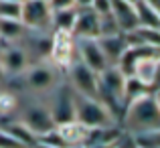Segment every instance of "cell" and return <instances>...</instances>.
Returning <instances> with one entry per match:
<instances>
[{"instance_id": "obj_1", "label": "cell", "mask_w": 160, "mask_h": 148, "mask_svg": "<svg viewBox=\"0 0 160 148\" xmlns=\"http://www.w3.org/2000/svg\"><path fill=\"white\" fill-rule=\"evenodd\" d=\"M158 124H160V105L156 94L148 91V94L126 104V126L134 134L158 130Z\"/></svg>"}, {"instance_id": "obj_2", "label": "cell", "mask_w": 160, "mask_h": 148, "mask_svg": "<svg viewBox=\"0 0 160 148\" xmlns=\"http://www.w3.org/2000/svg\"><path fill=\"white\" fill-rule=\"evenodd\" d=\"M73 110H75V120L85 128H108V126H113L112 110L98 98H87V95L75 94Z\"/></svg>"}, {"instance_id": "obj_3", "label": "cell", "mask_w": 160, "mask_h": 148, "mask_svg": "<svg viewBox=\"0 0 160 148\" xmlns=\"http://www.w3.org/2000/svg\"><path fill=\"white\" fill-rule=\"evenodd\" d=\"M67 71H69L71 85H73L75 94L99 100V79H98V73H95V71H91L89 67H85L79 59H75V61L67 67Z\"/></svg>"}, {"instance_id": "obj_4", "label": "cell", "mask_w": 160, "mask_h": 148, "mask_svg": "<svg viewBox=\"0 0 160 148\" xmlns=\"http://www.w3.org/2000/svg\"><path fill=\"white\" fill-rule=\"evenodd\" d=\"M20 23L27 31L51 28V10L47 6V0H24L20 6Z\"/></svg>"}, {"instance_id": "obj_5", "label": "cell", "mask_w": 160, "mask_h": 148, "mask_svg": "<svg viewBox=\"0 0 160 148\" xmlns=\"http://www.w3.org/2000/svg\"><path fill=\"white\" fill-rule=\"evenodd\" d=\"M49 57L55 65L59 67H69L75 61V37L73 33H65V31H55L51 37V51Z\"/></svg>"}, {"instance_id": "obj_6", "label": "cell", "mask_w": 160, "mask_h": 148, "mask_svg": "<svg viewBox=\"0 0 160 148\" xmlns=\"http://www.w3.org/2000/svg\"><path fill=\"white\" fill-rule=\"evenodd\" d=\"M75 53H77L79 61L95 73H102L109 65L95 39H75Z\"/></svg>"}, {"instance_id": "obj_7", "label": "cell", "mask_w": 160, "mask_h": 148, "mask_svg": "<svg viewBox=\"0 0 160 148\" xmlns=\"http://www.w3.org/2000/svg\"><path fill=\"white\" fill-rule=\"evenodd\" d=\"M0 65H2L4 75H18V73H24L31 67L27 51L12 43L0 47Z\"/></svg>"}, {"instance_id": "obj_8", "label": "cell", "mask_w": 160, "mask_h": 148, "mask_svg": "<svg viewBox=\"0 0 160 148\" xmlns=\"http://www.w3.org/2000/svg\"><path fill=\"white\" fill-rule=\"evenodd\" d=\"M99 79V95L106 94L112 101H122V91H124L126 73L118 65H108L102 73H98Z\"/></svg>"}, {"instance_id": "obj_9", "label": "cell", "mask_w": 160, "mask_h": 148, "mask_svg": "<svg viewBox=\"0 0 160 148\" xmlns=\"http://www.w3.org/2000/svg\"><path fill=\"white\" fill-rule=\"evenodd\" d=\"M24 79H27V85L35 91H47L51 89L57 81V73H55L51 63H39V65H32L24 71Z\"/></svg>"}, {"instance_id": "obj_10", "label": "cell", "mask_w": 160, "mask_h": 148, "mask_svg": "<svg viewBox=\"0 0 160 148\" xmlns=\"http://www.w3.org/2000/svg\"><path fill=\"white\" fill-rule=\"evenodd\" d=\"M20 122H22L37 138L55 128V122H53L51 114H49V108H45V105H32V108H28L27 112L22 114V120Z\"/></svg>"}, {"instance_id": "obj_11", "label": "cell", "mask_w": 160, "mask_h": 148, "mask_svg": "<svg viewBox=\"0 0 160 148\" xmlns=\"http://www.w3.org/2000/svg\"><path fill=\"white\" fill-rule=\"evenodd\" d=\"M73 37L75 39H98L99 37V16L91 8H77Z\"/></svg>"}, {"instance_id": "obj_12", "label": "cell", "mask_w": 160, "mask_h": 148, "mask_svg": "<svg viewBox=\"0 0 160 148\" xmlns=\"http://www.w3.org/2000/svg\"><path fill=\"white\" fill-rule=\"evenodd\" d=\"M73 95H75V91H59V94L53 98V104H51V108H49V114H51L55 126L75 120Z\"/></svg>"}, {"instance_id": "obj_13", "label": "cell", "mask_w": 160, "mask_h": 148, "mask_svg": "<svg viewBox=\"0 0 160 148\" xmlns=\"http://www.w3.org/2000/svg\"><path fill=\"white\" fill-rule=\"evenodd\" d=\"M112 18L116 20L122 35H126V33L134 31L138 27L136 8H134V4H128L124 0H112Z\"/></svg>"}, {"instance_id": "obj_14", "label": "cell", "mask_w": 160, "mask_h": 148, "mask_svg": "<svg viewBox=\"0 0 160 148\" xmlns=\"http://www.w3.org/2000/svg\"><path fill=\"white\" fill-rule=\"evenodd\" d=\"M158 61H160L158 53L156 55H148V57H142L140 61L134 63L130 75H134V77H136L140 83H144L146 87H152L154 83H156V77H158Z\"/></svg>"}, {"instance_id": "obj_15", "label": "cell", "mask_w": 160, "mask_h": 148, "mask_svg": "<svg viewBox=\"0 0 160 148\" xmlns=\"http://www.w3.org/2000/svg\"><path fill=\"white\" fill-rule=\"evenodd\" d=\"M55 130L59 132V136L65 140L67 146H85L87 142V134H89V128L81 126L77 120L65 122V124L55 126Z\"/></svg>"}, {"instance_id": "obj_16", "label": "cell", "mask_w": 160, "mask_h": 148, "mask_svg": "<svg viewBox=\"0 0 160 148\" xmlns=\"http://www.w3.org/2000/svg\"><path fill=\"white\" fill-rule=\"evenodd\" d=\"M99 45V49H102L103 57H106V61L109 65H118V61H120L122 53H124L126 49V39L124 35H112V37H99V39H95Z\"/></svg>"}, {"instance_id": "obj_17", "label": "cell", "mask_w": 160, "mask_h": 148, "mask_svg": "<svg viewBox=\"0 0 160 148\" xmlns=\"http://www.w3.org/2000/svg\"><path fill=\"white\" fill-rule=\"evenodd\" d=\"M136 8V18H138V27H148V28H158L160 27V12L158 8L150 6L148 2L140 0L138 4H134Z\"/></svg>"}, {"instance_id": "obj_18", "label": "cell", "mask_w": 160, "mask_h": 148, "mask_svg": "<svg viewBox=\"0 0 160 148\" xmlns=\"http://www.w3.org/2000/svg\"><path fill=\"white\" fill-rule=\"evenodd\" d=\"M27 33V28L22 27L20 20L14 18H0V41L4 43H16L20 41Z\"/></svg>"}, {"instance_id": "obj_19", "label": "cell", "mask_w": 160, "mask_h": 148, "mask_svg": "<svg viewBox=\"0 0 160 148\" xmlns=\"http://www.w3.org/2000/svg\"><path fill=\"white\" fill-rule=\"evenodd\" d=\"M75 16H77V8H67V10L51 12V28H53V31L73 33Z\"/></svg>"}, {"instance_id": "obj_20", "label": "cell", "mask_w": 160, "mask_h": 148, "mask_svg": "<svg viewBox=\"0 0 160 148\" xmlns=\"http://www.w3.org/2000/svg\"><path fill=\"white\" fill-rule=\"evenodd\" d=\"M150 87H146L144 83H140L134 75H126V81H124V91H122V101H132L136 98H140V95L148 94Z\"/></svg>"}, {"instance_id": "obj_21", "label": "cell", "mask_w": 160, "mask_h": 148, "mask_svg": "<svg viewBox=\"0 0 160 148\" xmlns=\"http://www.w3.org/2000/svg\"><path fill=\"white\" fill-rule=\"evenodd\" d=\"M4 130H6L8 134H12L18 142H22L27 148H32V146L37 144V136L22 124V122H14V124H10L8 128H4Z\"/></svg>"}, {"instance_id": "obj_22", "label": "cell", "mask_w": 160, "mask_h": 148, "mask_svg": "<svg viewBox=\"0 0 160 148\" xmlns=\"http://www.w3.org/2000/svg\"><path fill=\"white\" fill-rule=\"evenodd\" d=\"M20 6H22V4H14V2H4V0H0V18L20 20Z\"/></svg>"}, {"instance_id": "obj_23", "label": "cell", "mask_w": 160, "mask_h": 148, "mask_svg": "<svg viewBox=\"0 0 160 148\" xmlns=\"http://www.w3.org/2000/svg\"><path fill=\"white\" fill-rule=\"evenodd\" d=\"M16 108V100L14 95L6 94V91H0V116H6L8 112Z\"/></svg>"}, {"instance_id": "obj_24", "label": "cell", "mask_w": 160, "mask_h": 148, "mask_svg": "<svg viewBox=\"0 0 160 148\" xmlns=\"http://www.w3.org/2000/svg\"><path fill=\"white\" fill-rule=\"evenodd\" d=\"M0 148H27L22 142H18L12 134H8L6 130L0 128Z\"/></svg>"}, {"instance_id": "obj_25", "label": "cell", "mask_w": 160, "mask_h": 148, "mask_svg": "<svg viewBox=\"0 0 160 148\" xmlns=\"http://www.w3.org/2000/svg\"><path fill=\"white\" fill-rule=\"evenodd\" d=\"M89 8H91V10H93L98 16L112 14V0H93Z\"/></svg>"}, {"instance_id": "obj_26", "label": "cell", "mask_w": 160, "mask_h": 148, "mask_svg": "<svg viewBox=\"0 0 160 148\" xmlns=\"http://www.w3.org/2000/svg\"><path fill=\"white\" fill-rule=\"evenodd\" d=\"M47 6L51 12L67 10V8H75V0H47Z\"/></svg>"}, {"instance_id": "obj_27", "label": "cell", "mask_w": 160, "mask_h": 148, "mask_svg": "<svg viewBox=\"0 0 160 148\" xmlns=\"http://www.w3.org/2000/svg\"><path fill=\"white\" fill-rule=\"evenodd\" d=\"M93 0H75V8H89Z\"/></svg>"}, {"instance_id": "obj_28", "label": "cell", "mask_w": 160, "mask_h": 148, "mask_svg": "<svg viewBox=\"0 0 160 148\" xmlns=\"http://www.w3.org/2000/svg\"><path fill=\"white\" fill-rule=\"evenodd\" d=\"M32 148H53V146H49V144H43V142H37Z\"/></svg>"}, {"instance_id": "obj_29", "label": "cell", "mask_w": 160, "mask_h": 148, "mask_svg": "<svg viewBox=\"0 0 160 148\" xmlns=\"http://www.w3.org/2000/svg\"><path fill=\"white\" fill-rule=\"evenodd\" d=\"M4 2H14V4H22L24 0H4Z\"/></svg>"}, {"instance_id": "obj_30", "label": "cell", "mask_w": 160, "mask_h": 148, "mask_svg": "<svg viewBox=\"0 0 160 148\" xmlns=\"http://www.w3.org/2000/svg\"><path fill=\"white\" fill-rule=\"evenodd\" d=\"M124 2H128V4H138L140 0H124Z\"/></svg>"}, {"instance_id": "obj_31", "label": "cell", "mask_w": 160, "mask_h": 148, "mask_svg": "<svg viewBox=\"0 0 160 148\" xmlns=\"http://www.w3.org/2000/svg\"><path fill=\"white\" fill-rule=\"evenodd\" d=\"M4 77V71H2V65H0V79Z\"/></svg>"}, {"instance_id": "obj_32", "label": "cell", "mask_w": 160, "mask_h": 148, "mask_svg": "<svg viewBox=\"0 0 160 148\" xmlns=\"http://www.w3.org/2000/svg\"><path fill=\"white\" fill-rule=\"evenodd\" d=\"M113 148H124V146H122V144H120V142H118V144H116V146H113Z\"/></svg>"}, {"instance_id": "obj_33", "label": "cell", "mask_w": 160, "mask_h": 148, "mask_svg": "<svg viewBox=\"0 0 160 148\" xmlns=\"http://www.w3.org/2000/svg\"><path fill=\"white\" fill-rule=\"evenodd\" d=\"M67 148H83V146H67Z\"/></svg>"}]
</instances>
